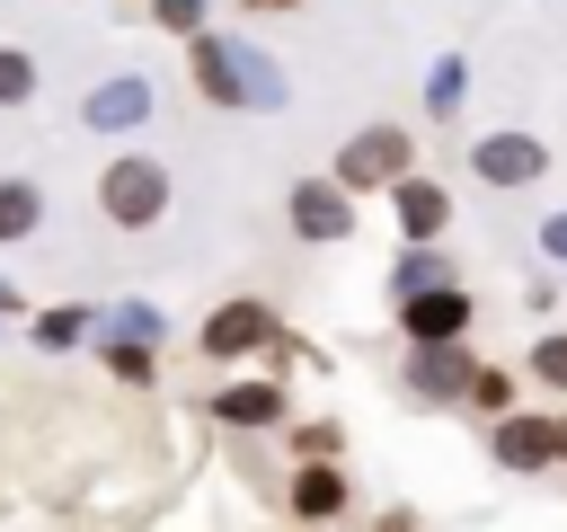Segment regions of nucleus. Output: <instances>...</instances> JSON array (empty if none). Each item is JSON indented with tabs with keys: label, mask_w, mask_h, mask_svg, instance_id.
Masks as SVG:
<instances>
[{
	"label": "nucleus",
	"mask_w": 567,
	"mask_h": 532,
	"mask_svg": "<svg viewBox=\"0 0 567 532\" xmlns=\"http://www.w3.org/2000/svg\"><path fill=\"white\" fill-rule=\"evenodd\" d=\"M186 71H195V89L213 106H284L292 98L284 71L257 44H239V35H186Z\"/></svg>",
	"instance_id": "nucleus-1"
},
{
	"label": "nucleus",
	"mask_w": 567,
	"mask_h": 532,
	"mask_svg": "<svg viewBox=\"0 0 567 532\" xmlns=\"http://www.w3.org/2000/svg\"><path fill=\"white\" fill-rule=\"evenodd\" d=\"M97 213H106L115 231H151V222L168 213V168H159L151 151H115V160L97 168Z\"/></svg>",
	"instance_id": "nucleus-2"
},
{
	"label": "nucleus",
	"mask_w": 567,
	"mask_h": 532,
	"mask_svg": "<svg viewBox=\"0 0 567 532\" xmlns=\"http://www.w3.org/2000/svg\"><path fill=\"white\" fill-rule=\"evenodd\" d=\"M408 168H416V142H408L399 124H363V133L337 142V168H328V177H337L346 195H363V186H399Z\"/></svg>",
	"instance_id": "nucleus-3"
},
{
	"label": "nucleus",
	"mask_w": 567,
	"mask_h": 532,
	"mask_svg": "<svg viewBox=\"0 0 567 532\" xmlns=\"http://www.w3.org/2000/svg\"><path fill=\"white\" fill-rule=\"evenodd\" d=\"M470 168H478V186H540L549 177V142L540 133H478L470 142Z\"/></svg>",
	"instance_id": "nucleus-4"
},
{
	"label": "nucleus",
	"mask_w": 567,
	"mask_h": 532,
	"mask_svg": "<svg viewBox=\"0 0 567 532\" xmlns=\"http://www.w3.org/2000/svg\"><path fill=\"white\" fill-rule=\"evenodd\" d=\"M284 337V319L266 310V301H221L213 319H204V355L213 364H239V355H266Z\"/></svg>",
	"instance_id": "nucleus-5"
},
{
	"label": "nucleus",
	"mask_w": 567,
	"mask_h": 532,
	"mask_svg": "<svg viewBox=\"0 0 567 532\" xmlns=\"http://www.w3.org/2000/svg\"><path fill=\"white\" fill-rule=\"evenodd\" d=\"M284 213H292L301 239H354V195H346L337 177H292Z\"/></svg>",
	"instance_id": "nucleus-6"
},
{
	"label": "nucleus",
	"mask_w": 567,
	"mask_h": 532,
	"mask_svg": "<svg viewBox=\"0 0 567 532\" xmlns=\"http://www.w3.org/2000/svg\"><path fill=\"white\" fill-rule=\"evenodd\" d=\"M399 328H408V346H461V328H470V293H461V284H425V293L399 301Z\"/></svg>",
	"instance_id": "nucleus-7"
},
{
	"label": "nucleus",
	"mask_w": 567,
	"mask_h": 532,
	"mask_svg": "<svg viewBox=\"0 0 567 532\" xmlns=\"http://www.w3.org/2000/svg\"><path fill=\"white\" fill-rule=\"evenodd\" d=\"M470 355L461 346H408V399H425V408H452V399H470Z\"/></svg>",
	"instance_id": "nucleus-8"
},
{
	"label": "nucleus",
	"mask_w": 567,
	"mask_h": 532,
	"mask_svg": "<svg viewBox=\"0 0 567 532\" xmlns=\"http://www.w3.org/2000/svg\"><path fill=\"white\" fill-rule=\"evenodd\" d=\"M487 452H496V470H514V479H523V470H549V461H558V426H549V417H496V426H487Z\"/></svg>",
	"instance_id": "nucleus-9"
},
{
	"label": "nucleus",
	"mask_w": 567,
	"mask_h": 532,
	"mask_svg": "<svg viewBox=\"0 0 567 532\" xmlns=\"http://www.w3.org/2000/svg\"><path fill=\"white\" fill-rule=\"evenodd\" d=\"M142 115H151V80H142V71L97 80V89H89V106H80V124H97V133H133Z\"/></svg>",
	"instance_id": "nucleus-10"
},
{
	"label": "nucleus",
	"mask_w": 567,
	"mask_h": 532,
	"mask_svg": "<svg viewBox=\"0 0 567 532\" xmlns=\"http://www.w3.org/2000/svg\"><path fill=\"white\" fill-rule=\"evenodd\" d=\"M284 408H292L284 381H230V390H213V426H239V434L284 426Z\"/></svg>",
	"instance_id": "nucleus-11"
},
{
	"label": "nucleus",
	"mask_w": 567,
	"mask_h": 532,
	"mask_svg": "<svg viewBox=\"0 0 567 532\" xmlns=\"http://www.w3.org/2000/svg\"><path fill=\"white\" fill-rule=\"evenodd\" d=\"M346 497H354V488H346V470H337V461H301V470H292V488H284V505H292L301 523H337V514H346Z\"/></svg>",
	"instance_id": "nucleus-12"
},
{
	"label": "nucleus",
	"mask_w": 567,
	"mask_h": 532,
	"mask_svg": "<svg viewBox=\"0 0 567 532\" xmlns=\"http://www.w3.org/2000/svg\"><path fill=\"white\" fill-rule=\"evenodd\" d=\"M390 204H399V231H408V239H434V231L452 222V195H443L425 168H408V177L390 186Z\"/></svg>",
	"instance_id": "nucleus-13"
},
{
	"label": "nucleus",
	"mask_w": 567,
	"mask_h": 532,
	"mask_svg": "<svg viewBox=\"0 0 567 532\" xmlns=\"http://www.w3.org/2000/svg\"><path fill=\"white\" fill-rule=\"evenodd\" d=\"M35 222H44V195L27 177H0V248L9 239H35Z\"/></svg>",
	"instance_id": "nucleus-14"
},
{
	"label": "nucleus",
	"mask_w": 567,
	"mask_h": 532,
	"mask_svg": "<svg viewBox=\"0 0 567 532\" xmlns=\"http://www.w3.org/2000/svg\"><path fill=\"white\" fill-rule=\"evenodd\" d=\"M470 408H478L487 426L514 417V372H505V364H478V372H470Z\"/></svg>",
	"instance_id": "nucleus-15"
},
{
	"label": "nucleus",
	"mask_w": 567,
	"mask_h": 532,
	"mask_svg": "<svg viewBox=\"0 0 567 532\" xmlns=\"http://www.w3.org/2000/svg\"><path fill=\"white\" fill-rule=\"evenodd\" d=\"M159 328H168V319H159L151 301H115V319H106L115 346H159Z\"/></svg>",
	"instance_id": "nucleus-16"
},
{
	"label": "nucleus",
	"mask_w": 567,
	"mask_h": 532,
	"mask_svg": "<svg viewBox=\"0 0 567 532\" xmlns=\"http://www.w3.org/2000/svg\"><path fill=\"white\" fill-rule=\"evenodd\" d=\"M425 284H452V275H443V257H434V248H425V239H416V248H408V257H399V275H390V293H399V301H408V293H425Z\"/></svg>",
	"instance_id": "nucleus-17"
},
{
	"label": "nucleus",
	"mask_w": 567,
	"mask_h": 532,
	"mask_svg": "<svg viewBox=\"0 0 567 532\" xmlns=\"http://www.w3.org/2000/svg\"><path fill=\"white\" fill-rule=\"evenodd\" d=\"M80 337H89V310H80V301H62V310L35 319V346H80Z\"/></svg>",
	"instance_id": "nucleus-18"
},
{
	"label": "nucleus",
	"mask_w": 567,
	"mask_h": 532,
	"mask_svg": "<svg viewBox=\"0 0 567 532\" xmlns=\"http://www.w3.org/2000/svg\"><path fill=\"white\" fill-rule=\"evenodd\" d=\"M27 98H35V62L18 44H0V106H27Z\"/></svg>",
	"instance_id": "nucleus-19"
},
{
	"label": "nucleus",
	"mask_w": 567,
	"mask_h": 532,
	"mask_svg": "<svg viewBox=\"0 0 567 532\" xmlns=\"http://www.w3.org/2000/svg\"><path fill=\"white\" fill-rule=\"evenodd\" d=\"M425 106H434V115H452V106H461V62H452V53L434 62V80H425Z\"/></svg>",
	"instance_id": "nucleus-20"
},
{
	"label": "nucleus",
	"mask_w": 567,
	"mask_h": 532,
	"mask_svg": "<svg viewBox=\"0 0 567 532\" xmlns=\"http://www.w3.org/2000/svg\"><path fill=\"white\" fill-rule=\"evenodd\" d=\"M151 18H159L168 35H204V0H151Z\"/></svg>",
	"instance_id": "nucleus-21"
},
{
	"label": "nucleus",
	"mask_w": 567,
	"mask_h": 532,
	"mask_svg": "<svg viewBox=\"0 0 567 532\" xmlns=\"http://www.w3.org/2000/svg\"><path fill=\"white\" fill-rule=\"evenodd\" d=\"M106 372H115V381H151V346H115V337H106Z\"/></svg>",
	"instance_id": "nucleus-22"
},
{
	"label": "nucleus",
	"mask_w": 567,
	"mask_h": 532,
	"mask_svg": "<svg viewBox=\"0 0 567 532\" xmlns=\"http://www.w3.org/2000/svg\"><path fill=\"white\" fill-rule=\"evenodd\" d=\"M532 372H540V381H558V390H567V337H540V346H532Z\"/></svg>",
	"instance_id": "nucleus-23"
},
{
	"label": "nucleus",
	"mask_w": 567,
	"mask_h": 532,
	"mask_svg": "<svg viewBox=\"0 0 567 532\" xmlns=\"http://www.w3.org/2000/svg\"><path fill=\"white\" fill-rule=\"evenodd\" d=\"M292 443H301V461H328V452H337V443H346V434H337V426H301V434H292Z\"/></svg>",
	"instance_id": "nucleus-24"
},
{
	"label": "nucleus",
	"mask_w": 567,
	"mask_h": 532,
	"mask_svg": "<svg viewBox=\"0 0 567 532\" xmlns=\"http://www.w3.org/2000/svg\"><path fill=\"white\" fill-rule=\"evenodd\" d=\"M540 257H549V266H567V213H549V222H540Z\"/></svg>",
	"instance_id": "nucleus-25"
},
{
	"label": "nucleus",
	"mask_w": 567,
	"mask_h": 532,
	"mask_svg": "<svg viewBox=\"0 0 567 532\" xmlns=\"http://www.w3.org/2000/svg\"><path fill=\"white\" fill-rule=\"evenodd\" d=\"M18 310H27V301H18V284H9V275H0V328H9V319H18Z\"/></svg>",
	"instance_id": "nucleus-26"
},
{
	"label": "nucleus",
	"mask_w": 567,
	"mask_h": 532,
	"mask_svg": "<svg viewBox=\"0 0 567 532\" xmlns=\"http://www.w3.org/2000/svg\"><path fill=\"white\" fill-rule=\"evenodd\" d=\"M381 532H416V514H381Z\"/></svg>",
	"instance_id": "nucleus-27"
},
{
	"label": "nucleus",
	"mask_w": 567,
	"mask_h": 532,
	"mask_svg": "<svg viewBox=\"0 0 567 532\" xmlns=\"http://www.w3.org/2000/svg\"><path fill=\"white\" fill-rule=\"evenodd\" d=\"M549 426H558V461H567V417H549Z\"/></svg>",
	"instance_id": "nucleus-28"
},
{
	"label": "nucleus",
	"mask_w": 567,
	"mask_h": 532,
	"mask_svg": "<svg viewBox=\"0 0 567 532\" xmlns=\"http://www.w3.org/2000/svg\"><path fill=\"white\" fill-rule=\"evenodd\" d=\"M248 9H301V0H248Z\"/></svg>",
	"instance_id": "nucleus-29"
}]
</instances>
